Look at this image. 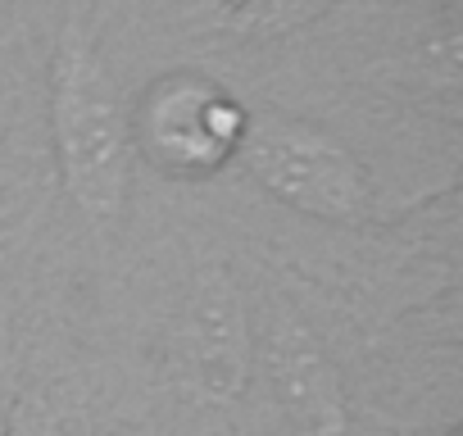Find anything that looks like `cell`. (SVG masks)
Returning <instances> with one entry per match:
<instances>
[{
  "label": "cell",
  "instance_id": "9",
  "mask_svg": "<svg viewBox=\"0 0 463 436\" xmlns=\"http://www.w3.org/2000/svg\"><path fill=\"white\" fill-rule=\"evenodd\" d=\"M445 436H458V431H445Z\"/></svg>",
  "mask_w": 463,
  "mask_h": 436
},
{
  "label": "cell",
  "instance_id": "2",
  "mask_svg": "<svg viewBox=\"0 0 463 436\" xmlns=\"http://www.w3.org/2000/svg\"><path fill=\"white\" fill-rule=\"evenodd\" d=\"M237 159L264 195L305 218L336 228H359L373 218L368 168L314 123L282 114H250Z\"/></svg>",
  "mask_w": 463,
  "mask_h": 436
},
{
  "label": "cell",
  "instance_id": "8",
  "mask_svg": "<svg viewBox=\"0 0 463 436\" xmlns=\"http://www.w3.org/2000/svg\"><path fill=\"white\" fill-rule=\"evenodd\" d=\"M5 400H10V391H5V336H0V413H5Z\"/></svg>",
  "mask_w": 463,
  "mask_h": 436
},
{
  "label": "cell",
  "instance_id": "5",
  "mask_svg": "<svg viewBox=\"0 0 463 436\" xmlns=\"http://www.w3.org/2000/svg\"><path fill=\"white\" fill-rule=\"evenodd\" d=\"M177 364L182 382L209 400L232 404L250 377V318L241 305V291L222 269H204L182 305L177 318Z\"/></svg>",
  "mask_w": 463,
  "mask_h": 436
},
{
  "label": "cell",
  "instance_id": "7",
  "mask_svg": "<svg viewBox=\"0 0 463 436\" xmlns=\"http://www.w3.org/2000/svg\"><path fill=\"white\" fill-rule=\"evenodd\" d=\"M0 436H87V418L73 400L51 386H33L5 400Z\"/></svg>",
  "mask_w": 463,
  "mask_h": 436
},
{
  "label": "cell",
  "instance_id": "6",
  "mask_svg": "<svg viewBox=\"0 0 463 436\" xmlns=\"http://www.w3.org/2000/svg\"><path fill=\"white\" fill-rule=\"evenodd\" d=\"M336 0H204L209 19L241 42H282L318 24Z\"/></svg>",
  "mask_w": 463,
  "mask_h": 436
},
{
  "label": "cell",
  "instance_id": "1",
  "mask_svg": "<svg viewBox=\"0 0 463 436\" xmlns=\"http://www.w3.org/2000/svg\"><path fill=\"white\" fill-rule=\"evenodd\" d=\"M51 141L78 213L114 223L128 204L132 118L109 64L78 28H64L51 55Z\"/></svg>",
  "mask_w": 463,
  "mask_h": 436
},
{
  "label": "cell",
  "instance_id": "4",
  "mask_svg": "<svg viewBox=\"0 0 463 436\" xmlns=\"http://www.w3.org/2000/svg\"><path fill=\"white\" fill-rule=\"evenodd\" d=\"M250 355L260 359L278 409L291 418L300 436H345L350 431V404L341 373L323 341L309 332V323L291 309V300L269 296L260 309V323L250 332Z\"/></svg>",
  "mask_w": 463,
  "mask_h": 436
},
{
  "label": "cell",
  "instance_id": "3",
  "mask_svg": "<svg viewBox=\"0 0 463 436\" xmlns=\"http://www.w3.org/2000/svg\"><path fill=\"white\" fill-rule=\"evenodd\" d=\"M132 118V150H141L168 177H209L237 159L250 109L246 100L200 69H173L155 78Z\"/></svg>",
  "mask_w": 463,
  "mask_h": 436
}]
</instances>
